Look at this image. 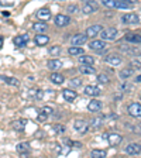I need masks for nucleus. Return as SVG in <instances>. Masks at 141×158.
I'll list each match as a JSON object with an SVG mask.
<instances>
[{"mask_svg": "<svg viewBox=\"0 0 141 158\" xmlns=\"http://www.w3.org/2000/svg\"><path fill=\"white\" fill-rule=\"evenodd\" d=\"M103 138H105V140H107L109 144L112 145V147H117V145L123 141V135H122V134H117V133L103 134Z\"/></svg>", "mask_w": 141, "mask_h": 158, "instance_id": "1", "label": "nucleus"}, {"mask_svg": "<svg viewBox=\"0 0 141 158\" xmlns=\"http://www.w3.org/2000/svg\"><path fill=\"white\" fill-rule=\"evenodd\" d=\"M117 28H114V27H109V28L106 30H102V33H100V35H102V40H106V41H112V40H116L117 38Z\"/></svg>", "mask_w": 141, "mask_h": 158, "instance_id": "2", "label": "nucleus"}, {"mask_svg": "<svg viewBox=\"0 0 141 158\" xmlns=\"http://www.w3.org/2000/svg\"><path fill=\"white\" fill-rule=\"evenodd\" d=\"M97 9H99V4L96 3L95 0H85L82 11L85 14H92V13H95V11H97Z\"/></svg>", "mask_w": 141, "mask_h": 158, "instance_id": "3", "label": "nucleus"}, {"mask_svg": "<svg viewBox=\"0 0 141 158\" xmlns=\"http://www.w3.org/2000/svg\"><path fill=\"white\" fill-rule=\"evenodd\" d=\"M122 23L124 24H138L140 23V17L135 13H127L122 16Z\"/></svg>", "mask_w": 141, "mask_h": 158, "instance_id": "4", "label": "nucleus"}, {"mask_svg": "<svg viewBox=\"0 0 141 158\" xmlns=\"http://www.w3.org/2000/svg\"><path fill=\"white\" fill-rule=\"evenodd\" d=\"M28 41H30L28 34H21V35H17L16 38L13 40L14 45H16L17 48H23V47H26L27 44H28Z\"/></svg>", "mask_w": 141, "mask_h": 158, "instance_id": "5", "label": "nucleus"}, {"mask_svg": "<svg viewBox=\"0 0 141 158\" xmlns=\"http://www.w3.org/2000/svg\"><path fill=\"white\" fill-rule=\"evenodd\" d=\"M102 30H103V27L102 26H99V24H96V26H90V27H88L86 28V35H88V38H95L97 34H100L102 33Z\"/></svg>", "mask_w": 141, "mask_h": 158, "instance_id": "6", "label": "nucleus"}, {"mask_svg": "<svg viewBox=\"0 0 141 158\" xmlns=\"http://www.w3.org/2000/svg\"><path fill=\"white\" fill-rule=\"evenodd\" d=\"M55 24L58 27H66L71 24V17L66 14H58L55 16Z\"/></svg>", "mask_w": 141, "mask_h": 158, "instance_id": "7", "label": "nucleus"}, {"mask_svg": "<svg viewBox=\"0 0 141 158\" xmlns=\"http://www.w3.org/2000/svg\"><path fill=\"white\" fill-rule=\"evenodd\" d=\"M89 48L93 51H102L106 48V40H93L89 43Z\"/></svg>", "mask_w": 141, "mask_h": 158, "instance_id": "8", "label": "nucleus"}, {"mask_svg": "<svg viewBox=\"0 0 141 158\" xmlns=\"http://www.w3.org/2000/svg\"><path fill=\"white\" fill-rule=\"evenodd\" d=\"M73 128H75L78 133L83 134V133L88 131V123H86L85 120H82V118H78V120L73 122Z\"/></svg>", "mask_w": 141, "mask_h": 158, "instance_id": "9", "label": "nucleus"}, {"mask_svg": "<svg viewBox=\"0 0 141 158\" xmlns=\"http://www.w3.org/2000/svg\"><path fill=\"white\" fill-rule=\"evenodd\" d=\"M120 51L128 54V55H130V54H131V55H140L141 54L140 48H134V47H131L130 44H123V45H120Z\"/></svg>", "mask_w": 141, "mask_h": 158, "instance_id": "10", "label": "nucleus"}, {"mask_svg": "<svg viewBox=\"0 0 141 158\" xmlns=\"http://www.w3.org/2000/svg\"><path fill=\"white\" fill-rule=\"evenodd\" d=\"M126 152L128 155H138L141 152V144H138V143H130L126 147Z\"/></svg>", "mask_w": 141, "mask_h": 158, "instance_id": "11", "label": "nucleus"}, {"mask_svg": "<svg viewBox=\"0 0 141 158\" xmlns=\"http://www.w3.org/2000/svg\"><path fill=\"white\" fill-rule=\"evenodd\" d=\"M106 62L110 64V65H113V66H117V65L122 64V56L118 55V54H116V52L109 54V55L106 56Z\"/></svg>", "mask_w": 141, "mask_h": 158, "instance_id": "12", "label": "nucleus"}, {"mask_svg": "<svg viewBox=\"0 0 141 158\" xmlns=\"http://www.w3.org/2000/svg\"><path fill=\"white\" fill-rule=\"evenodd\" d=\"M128 114L133 117H141V105L140 103H131L128 106Z\"/></svg>", "mask_w": 141, "mask_h": 158, "instance_id": "13", "label": "nucleus"}, {"mask_svg": "<svg viewBox=\"0 0 141 158\" xmlns=\"http://www.w3.org/2000/svg\"><path fill=\"white\" fill-rule=\"evenodd\" d=\"M86 40H88V35L86 34H75V35L72 37V40H71V43H72V45H82V44L86 43Z\"/></svg>", "mask_w": 141, "mask_h": 158, "instance_id": "14", "label": "nucleus"}, {"mask_svg": "<svg viewBox=\"0 0 141 158\" xmlns=\"http://www.w3.org/2000/svg\"><path fill=\"white\" fill-rule=\"evenodd\" d=\"M124 40L127 41V43L133 44V45H138V44H141V35H140V34H135V33L126 34Z\"/></svg>", "mask_w": 141, "mask_h": 158, "instance_id": "15", "label": "nucleus"}, {"mask_svg": "<svg viewBox=\"0 0 141 158\" xmlns=\"http://www.w3.org/2000/svg\"><path fill=\"white\" fill-rule=\"evenodd\" d=\"M34 43L38 47H44L49 43V37L45 35V34H37V35L34 37Z\"/></svg>", "mask_w": 141, "mask_h": 158, "instance_id": "16", "label": "nucleus"}, {"mask_svg": "<svg viewBox=\"0 0 141 158\" xmlns=\"http://www.w3.org/2000/svg\"><path fill=\"white\" fill-rule=\"evenodd\" d=\"M83 92H85V95H88V96H99L100 95V89H99V86H96V85H88L85 89H83Z\"/></svg>", "mask_w": 141, "mask_h": 158, "instance_id": "17", "label": "nucleus"}, {"mask_svg": "<svg viewBox=\"0 0 141 158\" xmlns=\"http://www.w3.org/2000/svg\"><path fill=\"white\" fill-rule=\"evenodd\" d=\"M62 96H64V99H65L66 102H73V100L76 99V96H78V93H76L73 89H64Z\"/></svg>", "mask_w": 141, "mask_h": 158, "instance_id": "18", "label": "nucleus"}, {"mask_svg": "<svg viewBox=\"0 0 141 158\" xmlns=\"http://www.w3.org/2000/svg\"><path fill=\"white\" fill-rule=\"evenodd\" d=\"M37 17H38L39 20H43V21H47V20L51 19V10L48 9H39L38 11H37Z\"/></svg>", "mask_w": 141, "mask_h": 158, "instance_id": "19", "label": "nucleus"}, {"mask_svg": "<svg viewBox=\"0 0 141 158\" xmlns=\"http://www.w3.org/2000/svg\"><path fill=\"white\" fill-rule=\"evenodd\" d=\"M27 120H24V118H20V120H16V122L13 123V128L16 130V131H19V133H23L24 131V128H26V126H27Z\"/></svg>", "mask_w": 141, "mask_h": 158, "instance_id": "20", "label": "nucleus"}, {"mask_svg": "<svg viewBox=\"0 0 141 158\" xmlns=\"http://www.w3.org/2000/svg\"><path fill=\"white\" fill-rule=\"evenodd\" d=\"M68 54L69 55H79L81 56L85 54V49H83L81 45H72L68 48Z\"/></svg>", "mask_w": 141, "mask_h": 158, "instance_id": "21", "label": "nucleus"}, {"mask_svg": "<svg viewBox=\"0 0 141 158\" xmlns=\"http://www.w3.org/2000/svg\"><path fill=\"white\" fill-rule=\"evenodd\" d=\"M33 30L35 31V33H38V34H43V33H45L47 30H48V26H47L44 21H38V23L33 24Z\"/></svg>", "mask_w": 141, "mask_h": 158, "instance_id": "22", "label": "nucleus"}, {"mask_svg": "<svg viewBox=\"0 0 141 158\" xmlns=\"http://www.w3.org/2000/svg\"><path fill=\"white\" fill-rule=\"evenodd\" d=\"M16 150H17V152H20L23 157H26V155L30 152V145H28V143H20V144L16 147Z\"/></svg>", "mask_w": 141, "mask_h": 158, "instance_id": "23", "label": "nucleus"}, {"mask_svg": "<svg viewBox=\"0 0 141 158\" xmlns=\"http://www.w3.org/2000/svg\"><path fill=\"white\" fill-rule=\"evenodd\" d=\"M102 109V102L100 100H90L88 105V110L89 112H99Z\"/></svg>", "mask_w": 141, "mask_h": 158, "instance_id": "24", "label": "nucleus"}, {"mask_svg": "<svg viewBox=\"0 0 141 158\" xmlns=\"http://www.w3.org/2000/svg\"><path fill=\"white\" fill-rule=\"evenodd\" d=\"M0 79L3 82L9 83V85H13V86H19L20 85V81L17 78H13V76H4V75H0Z\"/></svg>", "mask_w": 141, "mask_h": 158, "instance_id": "25", "label": "nucleus"}, {"mask_svg": "<svg viewBox=\"0 0 141 158\" xmlns=\"http://www.w3.org/2000/svg\"><path fill=\"white\" fill-rule=\"evenodd\" d=\"M48 68L51 69V71H58V69L62 68V62L59 61V59H51V61H48Z\"/></svg>", "mask_w": 141, "mask_h": 158, "instance_id": "26", "label": "nucleus"}, {"mask_svg": "<svg viewBox=\"0 0 141 158\" xmlns=\"http://www.w3.org/2000/svg\"><path fill=\"white\" fill-rule=\"evenodd\" d=\"M49 79H51V82L56 83V85H61V83H64V82H65V78H64V76L61 75V73H56V72L51 73V76H49Z\"/></svg>", "mask_w": 141, "mask_h": 158, "instance_id": "27", "label": "nucleus"}, {"mask_svg": "<svg viewBox=\"0 0 141 158\" xmlns=\"http://www.w3.org/2000/svg\"><path fill=\"white\" fill-rule=\"evenodd\" d=\"M79 71H81V73H85V75H93L96 72V69L92 65H83V64L82 66H79Z\"/></svg>", "mask_w": 141, "mask_h": 158, "instance_id": "28", "label": "nucleus"}, {"mask_svg": "<svg viewBox=\"0 0 141 158\" xmlns=\"http://www.w3.org/2000/svg\"><path fill=\"white\" fill-rule=\"evenodd\" d=\"M79 62L83 64V65H93L95 64V58L93 56H89V55H81L79 56Z\"/></svg>", "mask_w": 141, "mask_h": 158, "instance_id": "29", "label": "nucleus"}, {"mask_svg": "<svg viewBox=\"0 0 141 158\" xmlns=\"http://www.w3.org/2000/svg\"><path fill=\"white\" fill-rule=\"evenodd\" d=\"M90 157H93V158H105V157H107V152H106L105 150H92Z\"/></svg>", "mask_w": 141, "mask_h": 158, "instance_id": "30", "label": "nucleus"}, {"mask_svg": "<svg viewBox=\"0 0 141 158\" xmlns=\"http://www.w3.org/2000/svg\"><path fill=\"white\" fill-rule=\"evenodd\" d=\"M130 6H131V4L126 3L123 0H116V3H114V9H120V10H128Z\"/></svg>", "mask_w": 141, "mask_h": 158, "instance_id": "31", "label": "nucleus"}, {"mask_svg": "<svg viewBox=\"0 0 141 158\" xmlns=\"http://www.w3.org/2000/svg\"><path fill=\"white\" fill-rule=\"evenodd\" d=\"M118 75H120V78H122V79H127V78H130V76L133 75V69H131V68H126V69H122V71H120V73H118Z\"/></svg>", "mask_w": 141, "mask_h": 158, "instance_id": "32", "label": "nucleus"}, {"mask_svg": "<svg viewBox=\"0 0 141 158\" xmlns=\"http://www.w3.org/2000/svg\"><path fill=\"white\" fill-rule=\"evenodd\" d=\"M126 127L130 130V131H133L134 134H138L141 135V126H134V124H126Z\"/></svg>", "mask_w": 141, "mask_h": 158, "instance_id": "33", "label": "nucleus"}, {"mask_svg": "<svg viewBox=\"0 0 141 158\" xmlns=\"http://www.w3.org/2000/svg\"><path fill=\"white\" fill-rule=\"evenodd\" d=\"M102 122H103V118L102 117H97V118H93L92 123H90V126H92L93 128H99L100 126H102Z\"/></svg>", "mask_w": 141, "mask_h": 158, "instance_id": "34", "label": "nucleus"}, {"mask_svg": "<svg viewBox=\"0 0 141 158\" xmlns=\"http://www.w3.org/2000/svg\"><path fill=\"white\" fill-rule=\"evenodd\" d=\"M61 54V47L55 45V47H51L49 49V55H59Z\"/></svg>", "mask_w": 141, "mask_h": 158, "instance_id": "35", "label": "nucleus"}, {"mask_svg": "<svg viewBox=\"0 0 141 158\" xmlns=\"http://www.w3.org/2000/svg\"><path fill=\"white\" fill-rule=\"evenodd\" d=\"M52 109L51 107H48V106H44V107H41L39 109V113H44V114H47V116H51L52 114Z\"/></svg>", "mask_w": 141, "mask_h": 158, "instance_id": "36", "label": "nucleus"}, {"mask_svg": "<svg viewBox=\"0 0 141 158\" xmlns=\"http://www.w3.org/2000/svg\"><path fill=\"white\" fill-rule=\"evenodd\" d=\"M54 131L58 133V134H62V133H65V126H62V124H55V126H54Z\"/></svg>", "mask_w": 141, "mask_h": 158, "instance_id": "37", "label": "nucleus"}, {"mask_svg": "<svg viewBox=\"0 0 141 158\" xmlns=\"http://www.w3.org/2000/svg\"><path fill=\"white\" fill-rule=\"evenodd\" d=\"M97 81L100 83H109V78H107V75H105V73H99V75H97Z\"/></svg>", "mask_w": 141, "mask_h": 158, "instance_id": "38", "label": "nucleus"}, {"mask_svg": "<svg viewBox=\"0 0 141 158\" xmlns=\"http://www.w3.org/2000/svg\"><path fill=\"white\" fill-rule=\"evenodd\" d=\"M130 66H131L133 71H135V69H141V62L134 59V61H131V62H130Z\"/></svg>", "mask_w": 141, "mask_h": 158, "instance_id": "39", "label": "nucleus"}, {"mask_svg": "<svg viewBox=\"0 0 141 158\" xmlns=\"http://www.w3.org/2000/svg\"><path fill=\"white\" fill-rule=\"evenodd\" d=\"M69 83H71V86H73V88H78V86L82 85V81H81V79H75V78H73V79H71V82H69Z\"/></svg>", "mask_w": 141, "mask_h": 158, "instance_id": "40", "label": "nucleus"}, {"mask_svg": "<svg viewBox=\"0 0 141 158\" xmlns=\"http://www.w3.org/2000/svg\"><path fill=\"white\" fill-rule=\"evenodd\" d=\"M76 11H78V6H76V4L68 6V13H76Z\"/></svg>", "mask_w": 141, "mask_h": 158, "instance_id": "41", "label": "nucleus"}, {"mask_svg": "<svg viewBox=\"0 0 141 158\" xmlns=\"http://www.w3.org/2000/svg\"><path fill=\"white\" fill-rule=\"evenodd\" d=\"M47 117H48V116L44 114V113H38V116H37V120H38V122H45Z\"/></svg>", "mask_w": 141, "mask_h": 158, "instance_id": "42", "label": "nucleus"}, {"mask_svg": "<svg viewBox=\"0 0 141 158\" xmlns=\"http://www.w3.org/2000/svg\"><path fill=\"white\" fill-rule=\"evenodd\" d=\"M120 88H122L123 90H131V85H130V83H123Z\"/></svg>", "mask_w": 141, "mask_h": 158, "instance_id": "43", "label": "nucleus"}, {"mask_svg": "<svg viewBox=\"0 0 141 158\" xmlns=\"http://www.w3.org/2000/svg\"><path fill=\"white\" fill-rule=\"evenodd\" d=\"M43 96H44L43 90H37V92H35V99H38V100H41V99H43Z\"/></svg>", "mask_w": 141, "mask_h": 158, "instance_id": "44", "label": "nucleus"}, {"mask_svg": "<svg viewBox=\"0 0 141 158\" xmlns=\"http://www.w3.org/2000/svg\"><path fill=\"white\" fill-rule=\"evenodd\" d=\"M123 2H126V3H128V4H137L138 0H123Z\"/></svg>", "mask_w": 141, "mask_h": 158, "instance_id": "45", "label": "nucleus"}, {"mask_svg": "<svg viewBox=\"0 0 141 158\" xmlns=\"http://www.w3.org/2000/svg\"><path fill=\"white\" fill-rule=\"evenodd\" d=\"M72 145H75L76 148H81V147H82V144H81V143H78V141H75V143H73Z\"/></svg>", "mask_w": 141, "mask_h": 158, "instance_id": "46", "label": "nucleus"}, {"mask_svg": "<svg viewBox=\"0 0 141 158\" xmlns=\"http://www.w3.org/2000/svg\"><path fill=\"white\" fill-rule=\"evenodd\" d=\"M135 82L141 83V75H138V76H137V78H135Z\"/></svg>", "mask_w": 141, "mask_h": 158, "instance_id": "47", "label": "nucleus"}, {"mask_svg": "<svg viewBox=\"0 0 141 158\" xmlns=\"http://www.w3.org/2000/svg\"><path fill=\"white\" fill-rule=\"evenodd\" d=\"M2 44H3V37H0V47H2Z\"/></svg>", "mask_w": 141, "mask_h": 158, "instance_id": "48", "label": "nucleus"}]
</instances>
